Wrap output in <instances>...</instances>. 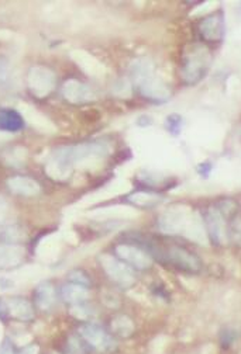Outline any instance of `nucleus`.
Masks as SVG:
<instances>
[{"mask_svg": "<svg viewBox=\"0 0 241 354\" xmlns=\"http://www.w3.org/2000/svg\"><path fill=\"white\" fill-rule=\"evenodd\" d=\"M109 154V146L105 142H89L65 146L55 151L51 164L55 167V176L68 175L75 163L85 162L89 159H102Z\"/></svg>", "mask_w": 241, "mask_h": 354, "instance_id": "obj_1", "label": "nucleus"}, {"mask_svg": "<svg viewBox=\"0 0 241 354\" xmlns=\"http://www.w3.org/2000/svg\"><path fill=\"white\" fill-rule=\"evenodd\" d=\"M131 74L139 86L141 95L145 99L157 103H162L169 99V91L165 87V85L158 80L154 74V66L148 59H137L131 65Z\"/></svg>", "mask_w": 241, "mask_h": 354, "instance_id": "obj_2", "label": "nucleus"}, {"mask_svg": "<svg viewBox=\"0 0 241 354\" xmlns=\"http://www.w3.org/2000/svg\"><path fill=\"white\" fill-rule=\"evenodd\" d=\"M210 64V53L202 45H192L185 53L182 64L183 80L193 85L203 78Z\"/></svg>", "mask_w": 241, "mask_h": 354, "instance_id": "obj_3", "label": "nucleus"}, {"mask_svg": "<svg viewBox=\"0 0 241 354\" xmlns=\"http://www.w3.org/2000/svg\"><path fill=\"white\" fill-rule=\"evenodd\" d=\"M161 252L162 253L157 254V259L164 260L177 269L186 273H198L200 270V260L186 249L172 245L166 249H161Z\"/></svg>", "mask_w": 241, "mask_h": 354, "instance_id": "obj_4", "label": "nucleus"}, {"mask_svg": "<svg viewBox=\"0 0 241 354\" xmlns=\"http://www.w3.org/2000/svg\"><path fill=\"white\" fill-rule=\"evenodd\" d=\"M99 262L103 270L106 271V274L109 275V278L114 281L116 284L123 288H129L133 286L135 277H134L133 269L129 265H126L124 262L113 257L110 254H102L99 257Z\"/></svg>", "mask_w": 241, "mask_h": 354, "instance_id": "obj_5", "label": "nucleus"}, {"mask_svg": "<svg viewBox=\"0 0 241 354\" xmlns=\"http://www.w3.org/2000/svg\"><path fill=\"white\" fill-rule=\"evenodd\" d=\"M116 254L122 262L129 265L131 269L137 270H147L150 269L152 265V259L148 252L144 249L139 248L135 245L122 244L116 246Z\"/></svg>", "mask_w": 241, "mask_h": 354, "instance_id": "obj_6", "label": "nucleus"}, {"mask_svg": "<svg viewBox=\"0 0 241 354\" xmlns=\"http://www.w3.org/2000/svg\"><path fill=\"white\" fill-rule=\"evenodd\" d=\"M79 333L85 340V343L95 347V349L109 351L114 347V342L110 339V336L96 325H85L79 329Z\"/></svg>", "mask_w": 241, "mask_h": 354, "instance_id": "obj_7", "label": "nucleus"}, {"mask_svg": "<svg viewBox=\"0 0 241 354\" xmlns=\"http://www.w3.org/2000/svg\"><path fill=\"white\" fill-rule=\"evenodd\" d=\"M199 31L202 34V37L208 41H219V40H221L223 32H225L223 17L220 14H214V16L204 18L199 26Z\"/></svg>", "mask_w": 241, "mask_h": 354, "instance_id": "obj_8", "label": "nucleus"}, {"mask_svg": "<svg viewBox=\"0 0 241 354\" xmlns=\"http://www.w3.org/2000/svg\"><path fill=\"white\" fill-rule=\"evenodd\" d=\"M7 185L14 194L17 196H24V197H32L37 196L40 193V185L36 180L28 179V177H11L7 180Z\"/></svg>", "mask_w": 241, "mask_h": 354, "instance_id": "obj_9", "label": "nucleus"}, {"mask_svg": "<svg viewBox=\"0 0 241 354\" xmlns=\"http://www.w3.org/2000/svg\"><path fill=\"white\" fill-rule=\"evenodd\" d=\"M6 307H7V311H9V315H13L17 319L20 321H30L34 316V311H32V307L30 302L24 300V298H10L9 301L6 302Z\"/></svg>", "mask_w": 241, "mask_h": 354, "instance_id": "obj_10", "label": "nucleus"}, {"mask_svg": "<svg viewBox=\"0 0 241 354\" xmlns=\"http://www.w3.org/2000/svg\"><path fill=\"white\" fill-rule=\"evenodd\" d=\"M64 95L72 103H83L92 99V93L88 86L78 80H70L64 86Z\"/></svg>", "mask_w": 241, "mask_h": 354, "instance_id": "obj_11", "label": "nucleus"}, {"mask_svg": "<svg viewBox=\"0 0 241 354\" xmlns=\"http://www.w3.org/2000/svg\"><path fill=\"white\" fill-rule=\"evenodd\" d=\"M23 254H24V250L20 246L0 245V267L9 269V267L20 265V262L23 260Z\"/></svg>", "mask_w": 241, "mask_h": 354, "instance_id": "obj_12", "label": "nucleus"}, {"mask_svg": "<svg viewBox=\"0 0 241 354\" xmlns=\"http://www.w3.org/2000/svg\"><path fill=\"white\" fill-rule=\"evenodd\" d=\"M23 127H24L23 117L16 110H9V108L0 110V129L2 131L16 133V131H20Z\"/></svg>", "mask_w": 241, "mask_h": 354, "instance_id": "obj_13", "label": "nucleus"}, {"mask_svg": "<svg viewBox=\"0 0 241 354\" xmlns=\"http://www.w3.org/2000/svg\"><path fill=\"white\" fill-rule=\"evenodd\" d=\"M55 302V291L49 281H43L36 290V304L40 309H49Z\"/></svg>", "mask_w": 241, "mask_h": 354, "instance_id": "obj_14", "label": "nucleus"}, {"mask_svg": "<svg viewBox=\"0 0 241 354\" xmlns=\"http://www.w3.org/2000/svg\"><path fill=\"white\" fill-rule=\"evenodd\" d=\"M62 298L64 301L70 302V304H75L79 305L88 298V290L86 287L78 286V284H68V286L62 287Z\"/></svg>", "mask_w": 241, "mask_h": 354, "instance_id": "obj_15", "label": "nucleus"}, {"mask_svg": "<svg viewBox=\"0 0 241 354\" xmlns=\"http://www.w3.org/2000/svg\"><path fill=\"white\" fill-rule=\"evenodd\" d=\"M209 227L210 232L213 235L214 238L219 239V236L221 235V229H223V225H221V215H220L217 211H210L209 214Z\"/></svg>", "mask_w": 241, "mask_h": 354, "instance_id": "obj_16", "label": "nucleus"}, {"mask_svg": "<svg viewBox=\"0 0 241 354\" xmlns=\"http://www.w3.org/2000/svg\"><path fill=\"white\" fill-rule=\"evenodd\" d=\"M131 201H133L135 206L140 207H150L157 204V196H152V194H147V193H137L131 196Z\"/></svg>", "mask_w": 241, "mask_h": 354, "instance_id": "obj_17", "label": "nucleus"}, {"mask_svg": "<svg viewBox=\"0 0 241 354\" xmlns=\"http://www.w3.org/2000/svg\"><path fill=\"white\" fill-rule=\"evenodd\" d=\"M70 280L72 281V284H78V286L82 287H88L91 284V280H89L88 274L82 270H75V271L70 273Z\"/></svg>", "mask_w": 241, "mask_h": 354, "instance_id": "obj_18", "label": "nucleus"}, {"mask_svg": "<svg viewBox=\"0 0 241 354\" xmlns=\"http://www.w3.org/2000/svg\"><path fill=\"white\" fill-rule=\"evenodd\" d=\"M70 354H85V343H82L79 339H71L68 343Z\"/></svg>", "mask_w": 241, "mask_h": 354, "instance_id": "obj_19", "label": "nucleus"}, {"mask_svg": "<svg viewBox=\"0 0 241 354\" xmlns=\"http://www.w3.org/2000/svg\"><path fill=\"white\" fill-rule=\"evenodd\" d=\"M0 354H14L10 342H9V343L3 344V347H2V350H0Z\"/></svg>", "mask_w": 241, "mask_h": 354, "instance_id": "obj_20", "label": "nucleus"}, {"mask_svg": "<svg viewBox=\"0 0 241 354\" xmlns=\"http://www.w3.org/2000/svg\"><path fill=\"white\" fill-rule=\"evenodd\" d=\"M5 211H6V202H5V200L0 197V218L3 217V214H5Z\"/></svg>", "mask_w": 241, "mask_h": 354, "instance_id": "obj_21", "label": "nucleus"}]
</instances>
